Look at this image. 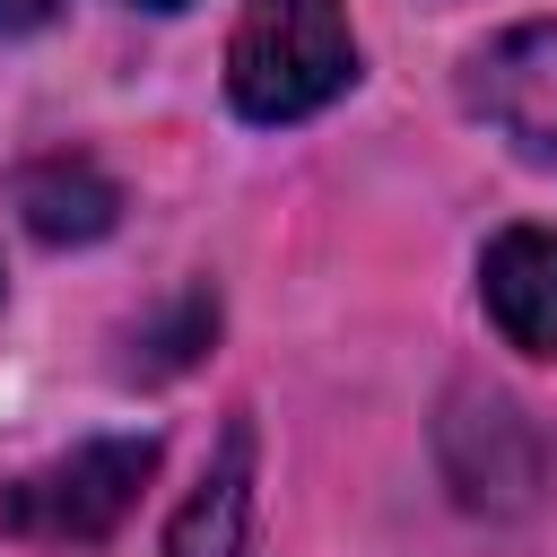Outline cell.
Segmentation results:
<instances>
[{"mask_svg": "<svg viewBox=\"0 0 557 557\" xmlns=\"http://www.w3.org/2000/svg\"><path fill=\"white\" fill-rule=\"evenodd\" d=\"M357 78V35L339 0H244L226 35V96L244 122H305Z\"/></svg>", "mask_w": 557, "mask_h": 557, "instance_id": "cell-1", "label": "cell"}, {"mask_svg": "<svg viewBox=\"0 0 557 557\" xmlns=\"http://www.w3.org/2000/svg\"><path fill=\"white\" fill-rule=\"evenodd\" d=\"M148 470H157V444H148V435L78 444V453L9 479V487H0V522L26 531V540H104V531L131 513V496H139Z\"/></svg>", "mask_w": 557, "mask_h": 557, "instance_id": "cell-2", "label": "cell"}, {"mask_svg": "<svg viewBox=\"0 0 557 557\" xmlns=\"http://www.w3.org/2000/svg\"><path fill=\"white\" fill-rule=\"evenodd\" d=\"M470 104L557 174V26H513L470 61Z\"/></svg>", "mask_w": 557, "mask_h": 557, "instance_id": "cell-3", "label": "cell"}, {"mask_svg": "<svg viewBox=\"0 0 557 557\" xmlns=\"http://www.w3.org/2000/svg\"><path fill=\"white\" fill-rule=\"evenodd\" d=\"M479 296L513 348L557 357V226H505L479 261Z\"/></svg>", "mask_w": 557, "mask_h": 557, "instance_id": "cell-4", "label": "cell"}, {"mask_svg": "<svg viewBox=\"0 0 557 557\" xmlns=\"http://www.w3.org/2000/svg\"><path fill=\"white\" fill-rule=\"evenodd\" d=\"M244 540H252V426L235 418L218 435V461L183 496V513L165 531V557H244Z\"/></svg>", "mask_w": 557, "mask_h": 557, "instance_id": "cell-5", "label": "cell"}, {"mask_svg": "<svg viewBox=\"0 0 557 557\" xmlns=\"http://www.w3.org/2000/svg\"><path fill=\"white\" fill-rule=\"evenodd\" d=\"M113 209H122V191H113L87 157H35V165L17 174V218H26L44 244H96V235L113 226Z\"/></svg>", "mask_w": 557, "mask_h": 557, "instance_id": "cell-6", "label": "cell"}, {"mask_svg": "<svg viewBox=\"0 0 557 557\" xmlns=\"http://www.w3.org/2000/svg\"><path fill=\"white\" fill-rule=\"evenodd\" d=\"M61 0H0V35H26V26H44Z\"/></svg>", "mask_w": 557, "mask_h": 557, "instance_id": "cell-7", "label": "cell"}, {"mask_svg": "<svg viewBox=\"0 0 557 557\" xmlns=\"http://www.w3.org/2000/svg\"><path fill=\"white\" fill-rule=\"evenodd\" d=\"M139 9H183V0H139Z\"/></svg>", "mask_w": 557, "mask_h": 557, "instance_id": "cell-8", "label": "cell"}]
</instances>
